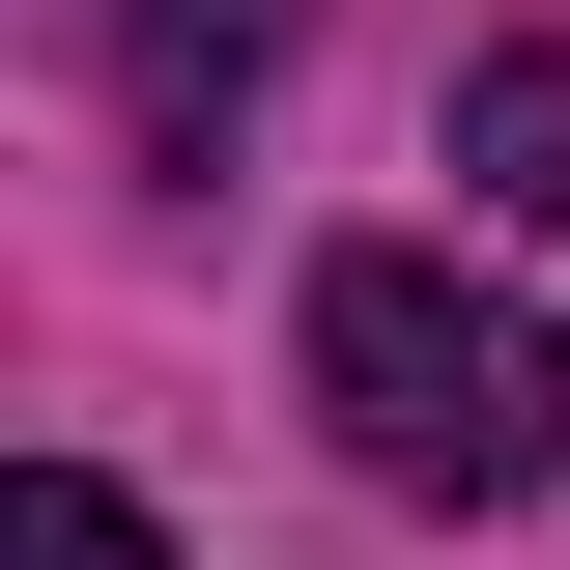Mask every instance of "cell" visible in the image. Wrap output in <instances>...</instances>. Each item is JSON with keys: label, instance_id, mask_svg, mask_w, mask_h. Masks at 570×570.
Returning <instances> with one entry per match:
<instances>
[{"label": "cell", "instance_id": "obj_2", "mask_svg": "<svg viewBox=\"0 0 570 570\" xmlns=\"http://www.w3.org/2000/svg\"><path fill=\"white\" fill-rule=\"evenodd\" d=\"M285 29H314V0H142V29H115V86H142V142H228V86H257Z\"/></svg>", "mask_w": 570, "mask_h": 570}, {"label": "cell", "instance_id": "obj_1", "mask_svg": "<svg viewBox=\"0 0 570 570\" xmlns=\"http://www.w3.org/2000/svg\"><path fill=\"white\" fill-rule=\"evenodd\" d=\"M314 400H343V456H371V485H428V513H513V485L570 456L542 314H485L456 257H314Z\"/></svg>", "mask_w": 570, "mask_h": 570}, {"label": "cell", "instance_id": "obj_3", "mask_svg": "<svg viewBox=\"0 0 570 570\" xmlns=\"http://www.w3.org/2000/svg\"><path fill=\"white\" fill-rule=\"evenodd\" d=\"M456 200H513V228H570V29H513V58L456 86Z\"/></svg>", "mask_w": 570, "mask_h": 570}, {"label": "cell", "instance_id": "obj_4", "mask_svg": "<svg viewBox=\"0 0 570 570\" xmlns=\"http://www.w3.org/2000/svg\"><path fill=\"white\" fill-rule=\"evenodd\" d=\"M0 570H171V542H142L86 456H29V485H0Z\"/></svg>", "mask_w": 570, "mask_h": 570}]
</instances>
